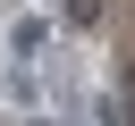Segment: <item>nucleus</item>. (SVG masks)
I'll return each mask as SVG.
<instances>
[{"mask_svg":"<svg viewBox=\"0 0 135 126\" xmlns=\"http://www.w3.org/2000/svg\"><path fill=\"white\" fill-rule=\"evenodd\" d=\"M93 118H101V126H135V109H127V101H110V92L93 101Z\"/></svg>","mask_w":135,"mask_h":126,"instance_id":"2","label":"nucleus"},{"mask_svg":"<svg viewBox=\"0 0 135 126\" xmlns=\"http://www.w3.org/2000/svg\"><path fill=\"white\" fill-rule=\"evenodd\" d=\"M51 50V17H17L8 25V59H42Z\"/></svg>","mask_w":135,"mask_h":126,"instance_id":"1","label":"nucleus"}]
</instances>
